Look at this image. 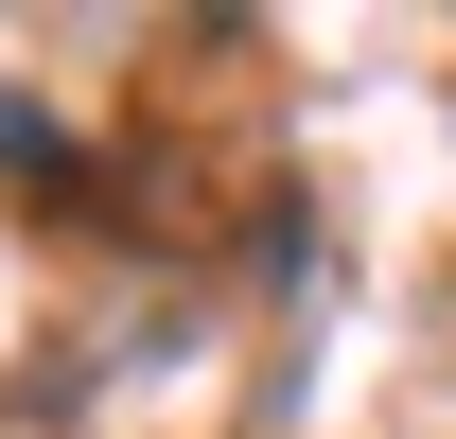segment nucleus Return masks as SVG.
I'll return each instance as SVG.
<instances>
[]
</instances>
